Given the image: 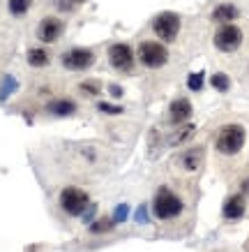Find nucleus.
<instances>
[{"label":"nucleus","instance_id":"1","mask_svg":"<svg viewBox=\"0 0 249 252\" xmlns=\"http://www.w3.org/2000/svg\"><path fill=\"white\" fill-rule=\"evenodd\" d=\"M245 141H247V130L242 127L240 123H226L221 125L215 137V148H217L219 155H238L245 148Z\"/></svg>","mask_w":249,"mask_h":252},{"label":"nucleus","instance_id":"2","mask_svg":"<svg viewBox=\"0 0 249 252\" xmlns=\"http://www.w3.org/2000/svg\"><path fill=\"white\" fill-rule=\"evenodd\" d=\"M182 211H185V201H182L171 188L162 185V188L155 192V199H152V213H155L157 220H175V218H180L182 215Z\"/></svg>","mask_w":249,"mask_h":252},{"label":"nucleus","instance_id":"3","mask_svg":"<svg viewBox=\"0 0 249 252\" xmlns=\"http://www.w3.org/2000/svg\"><path fill=\"white\" fill-rule=\"evenodd\" d=\"M136 61L148 69H159L168 63V49L157 39H143L136 49Z\"/></svg>","mask_w":249,"mask_h":252},{"label":"nucleus","instance_id":"4","mask_svg":"<svg viewBox=\"0 0 249 252\" xmlns=\"http://www.w3.org/2000/svg\"><path fill=\"white\" fill-rule=\"evenodd\" d=\"M58 204H60V208L67 215L79 218V215H83L88 211V206H90V194L85 190H81V188L69 185V188H62L60 197H58Z\"/></svg>","mask_w":249,"mask_h":252},{"label":"nucleus","instance_id":"5","mask_svg":"<svg viewBox=\"0 0 249 252\" xmlns=\"http://www.w3.org/2000/svg\"><path fill=\"white\" fill-rule=\"evenodd\" d=\"M95 61H97V56L88 46H72L60 56L62 67L69 69V72H85L95 65Z\"/></svg>","mask_w":249,"mask_h":252},{"label":"nucleus","instance_id":"6","mask_svg":"<svg viewBox=\"0 0 249 252\" xmlns=\"http://www.w3.org/2000/svg\"><path fill=\"white\" fill-rule=\"evenodd\" d=\"M242 39H245V35H242L240 26H235V23H224V26H219L217 28L212 42H215V46H217L219 51L233 54V51H238V49L242 46Z\"/></svg>","mask_w":249,"mask_h":252},{"label":"nucleus","instance_id":"7","mask_svg":"<svg viewBox=\"0 0 249 252\" xmlns=\"http://www.w3.org/2000/svg\"><path fill=\"white\" fill-rule=\"evenodd\" d=\"M109 63H111V67L115 72H120V74H129L136 65V54L134 49L125 42H115V44L109 46Z\"/></svg>","mask_w":249,"mask_h":252},{"label":"nucleus","instance_id":"8","mask_svg":"<svg viewBox=\"0 0 249 252\" xmlns=\"http://www.w3.org/2000/svg\"><path fill=\"white\" fill-rule=\"evenodd\" d=\"M180 16L175 12H162L152 19V32L157 35L162 42H175L178 32H180Z\"/></svg>","mask_w":249,"mask_h":252},{"label":"nucleus","instance_id":"9","mask_svg":"<svg viewBox=\"0 0 249 252\" xmlns=\"http://www.w3.org/2000/svg\"><path fill=\"white\" fill-rule=\"evenodd\" d=\"M65 32V23L58 16H46L37 26V39L42 44H55Z\"/></svg>","mask_w":249,"mask_h":252},{"label":"nucleus","instance_id":"10","mask_svg":"<svg viewBox=\"0 0 249 252\" xmlns=\"http://www.w3.org/2000/svg\"><path fill=\"white\" fill-rule=\"evenodd\" d=\"M192 114H194V107L187 97H175L168 107V121L173 125H185L192 118Z\"/></svg>","mask_w":249,"mask_h":252},{"label":"nucleus","instance_id":"11","mask_svg":"<svg viewBox=\"0 0 249 252\" xmlns=\"http://www.w3.org/2000/svg\"><path fill=\"white\" fill-rule=\"evenodd\" d=\"M247 211V199L242 192L238 194H231V197L224 201V206H221V215H224V220H240L242 215Z\"/></svg>","mask_w":249,"mask_h":252},{"label":"nucleus","instance_id":"12","mask_svg":"<svg viewBox=\"0 0 249 252\" xmlns=\"http://www.w3.org/2000/svg\"><path fill=\"white\" fill-rule=\"evenodd\" d=\"M238 16H240V9L235 7L233 2H219L217 7L212 9L210 19L215 23H219V26H224V23H233Z\"/></svg>","mask_w":249,"mask_h":252},{"label":"nucleus","instance_id":"13","mask_svg":"<svg viewBox=\"0 0 249 252\" xmlns=\"http://www.w3.org/2000/svg\"><path fill=\"white\" fill-rule=\"evenodd\" d=\"M178 162H180V167L185 171H196L201 167V162H203V148H187V151H182Z\"/></svg>","mask_w":249,"mask_h":252},{"label":"nucleus","instance_id":"14","mask_svg":"<svg viewBox=\"0 0 249 252\" xmlns=\"http://www.w3.org/2000/svg\"><path fill=\"white\" fill-rule=\"evenodd\" d=\"M46 109H49L53 116H72V114H76V102L58 97V99H53V102H49Z\"/></svg>","mask_w":249,"mask_h":252},{"label":"nucleus","instance_id":"15","mask_svg":"<svg viewBox=\"0 0 249 252\" xmlns=\"http://www.w3.org/2000/svg\"><path fill=\"white\" fill-rule=\"evenodd\" d=\"M49 63H51V54L42 46H35V49L28 51V65L30 67H46Z\"/></svg>","mask_w":249,"mask_h":252},{"label":"nucleus","instance_id":"16","mask_svg":"<svg viewBox=\"0 0 249 252\" xmlns=\"http://www.w3.org/2000/svg\"><path fill=\"white\" fill-rule=\"evenodd\" d=\"M79 91L85 97H97V95H102V84H99L97 79H85V81L79 84Z\"/></svg>","mask_w":249,"mask_h":252},{"label":"nucleus","instance_id":"17","mask_svg":"<svg viewBox=\"0 0 249 252\" xmlns=\"http://www.w3.org/2000/svg\"><path fill=\"white\" fill-rule=\"evenodd\" d=\"M210 84H212L215 91L226 93L228 88H231V79H228V74H224V72H217V74H212L210 77Z\"/></svg>","mask_w":249,"mask_h":252},{"label":"nucleus","instance_id":"18","mask_svg":"<svg viewBox=\"0 0 249 252\" xmlns=\"http://www.w3.org/2000/svg\"><path fill=\"white\" fill-rule=\"evenodd\" d=\"M115 227V220L113 218H99L90 224V231L92 234H104V231H111Z\"/></svg>","mask_w":249,"mask_h":252},{"label":"nucleus","instance_id":"19","mask_svg":"<svg viewBox=\"0 0 249 252\" xmlns=\"http://www.w3.org/2000/svg\"><path fill=\"white\" fill-rule=\"evenodd\" d=\"M30 5H32V0H9L7 2L9 14H14V16H23L30 9Z\"/></svg>","mask_w":249,"mask_h":252},{"label":"nucleus","instance_id":"20","mask_svg":"<svg viewBox=\"0 0 249 252\" xmlns=\"http://www.w3.org/2000/svg\"><path fill=\"white\" fill-rule=\"evenodd\" d=\"M187 88L189 91H201L203 88V72H194V74H189L187 79Z\"/></svg>","mask_w":249,"mask_h":252},{"label":"nucleus","instance_id":"21","mask_svg":"<svg viewBox=\"0 0 249 252\" xmlns=\"http://www.w3.org/2000/svg\"><path fill=\"white\" fill-rule=\"evenodd\" d=\"M97 109L102 111V114H109V116H120L122 114V107H118V104H111V102H99Z\"/></svg>","mask_w":249,"mask_h":252},{"label":"nucleus","instance_id":"22","mask_svg":"<svg viewBox=\"0 0 249 252\" xmlns=\"http://www.w3.org/2000/svg\"><path fill=\"white\" fill-rule=\"evenodd\" d=\"M192 134H194V127H192V125H187V127H182L180 132H178V134H175L173 137V144H180V141H185V139H189L192 137Z\"/></svg>","mask_w":249,"mask_h":252},{"label":"nucleus","instance_id":"23","mask_svg":"<svg viewBox=\"0 0 249 252\" xmlns=\"http://www.w3.org/2000/svg\"><path fill=\"white\" fill-rule=\"evenodd\" d=\"M127 213H129L127 204H120V206L115 208V215H113V220H115V222H122V220H127Z\"/></svg>","mask_w":249,"mask_h":252},{"label":"nucleus","instance_id":"24","mask_svg":"<svg viewBox=\"0 0 249 252\" xmlns=\"http://www.w3.org/2000/svg\"><path fill=\"white\" fill-rule=\"evenodd\" d=\"M65 2H69V7L74 9V7H79V5H83L85 0H65Z\"/></svg>","mask_w":249,"mask_h":252},{"label":"nucleus","instance_id":"25","mask_svg":"<svg viewBox=\"0 0 249 252\" xmlns=\"http://www.w3.org/2000/svg\"><path fill=\"white\" fill-rule=\"evenodd\" d=\"M111 93H113V97H122V91H120V86H111Z\"/></svg>","mask_w":249,"mask_h":252},{"label":"nucleus","instance_id":"26","mask_svg":"<svg viewBox=\"0 0 249 252\" xmlns=\"http://www.w3.org/2000/svg\"><path fill=\"white\" fill-rule=\"evenodd\" d=\"M240 188H242V194H245V192H249V178H245V181H242Z\"/></svg>","mask_w":249,"mask_h":252},{"label":"nucleus","instance_id":"27","mask_svg":"<svg viewBox=\"0 0 249 252\" xmlns=\"http://www.w3.org/2000/svg\"><path fill=\"white\" fill-rule=\"evenodd\" d=\"M136 218H138V220H145V208H138V213H136Z\"/></svg>","mask_w":249,"mask_h":252}]
</instances>
